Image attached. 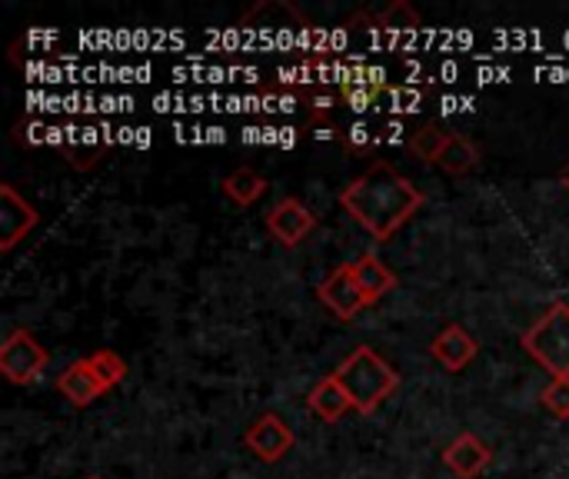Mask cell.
<instances>
[{
    "instance_id": "6da1fadb",
    "label": "cell",
    "mask_w": 569,
    "mask_h": 479,
    "mask_svg": "<svg viewBox=\"0 0 569 479\" xmlns=\"http://www.w3.org/2000/svg\"><path fill=\"white\" fill-rule=\"evenodd\" d=\"M340 207L377 240L387 243L423 207V193L393 163L377 160L340 190Z\"/></svg>"
},
{
    "instance_id": "7a4b0ae2",
    "label": "cell",
    "mask_w": 569,
    "mask_h": 479,
    "mask_svg": "<svg viewBox=\"0 0 569 479\" xmlns=\"http://www.w3.org/2000/svg\"><path fill=\"white\" fill-rule=\"evenodd\" d=\"M333 380L343 387V393L350 397L353 410L363 413V417H370L400 387V373L373 347H357L333 370Z\"/></svg>"
},
{
    "instance_id": "3957f363",
    "label": "cell",
    "mask_w": 569,
    "mask_h": 479,
    "mask_svg": "<svg viewBox=\"0 0 569 479\" xmlns=\"http://www.w3.org/2000/svg\"><path fill=\"white\" fill-rule=\"evenodd\" d=\"M520 343L553 380L569 377V303H553Z\"/></svg>"
},
{
    "instance_id": "277c9868",
    "label": "cell",
    "mask_w": 569,
    "mask_h": 479,
    "mask_svg": "<svg viewBox=\"0 0 569 479\" xmlns=\"http://www.w3.org/2000/svg\"><path fill=\"white\" fill-rule=\"evenodd\" d=\"M47 363H50V357H47V350L40 347V340L30 330L17 327V330H10L3 337V343H0V373L7 377V383L27 387V383L40 380Z\"/></svg>"
},
{
    "instance_id": "5b68a950",
    "label": "cell",
    "mask_w": 569,
    "mask_h": 479,
    "mask_svg": "<svg viewBox=\"0 0 569 479\" xmlns=\"http://www.w3.org/2000/svg\"><path fill=\"white\" fill-rule=\"evenodd\" d=\"M37 223V207L27 197H20L13 183H0V250L10 253Z\"/></svg>"
},
{
    "instance_id": "8992f818",
    "label": "cell",
    "mask_w": 569,
    "mask_h": 479,
    "mask_svg": "<svg viewBox=\"0 0 569 479\" xmlns=\"http://www.w3.org/2000/svg\"><path fill=\"white\" fill-rule=\"evenodd\" d=\"M317 300H320L337 320L350 323V320L367 307V300H363V293H360V287H357V277H353V263H340V267L317 287Z\"/></svg>"
},
{
    "instance_id": "52a82bcc",
    "label": "cell",
    "mask_w": 569,
    "mask_h": 479,
    "mask_svg": "<svg viewBox=\"0 0 569 479\" xmlns=\"http://www.w3.org/2000/svg\"><path fill=\"white\" fill-rule=\"evenodd\" d=\"M243 443H247V450H250L257 460H263V463H280V460L293 450V430L287 427L283 417L263 413L260 420L250 423Z\"/></svg>"
},
{
    "instance_id": "ba28073f",
    "label": "cell",
    "mask_w": 569,
    "mask_h": 479,
    "mask_svg": "<svg viewBox=\"0 0 569 479\" xmlns=\"http://www.w3.org/2000/svg\"><path fill=\"white\" fill-rule=\"evenodd\" d=\"M313 227H317L313 210H310L303 200H297V197H283V200L273 203V210L267 213V230H270L273 240L283 243V247L303 243V240L313 233Z\"/></svg>"
},
{
    "instance_id": "9c48e42d",
    "label": "cell",
    "mask_w": 569,
    "mask_h": 479,
    "mask_svg": "<svg viewBox=\"0 0 569 479\" xmlns=\"http://www.w3.org/2000/svg\"><path fill=\"white\" fill-rule=\"evenodd\" d=\"M443 463L453 477L460 479H480L487 473V467L493 463V450L473 437V433H460L447 450H443Z\"/></svg>"
},
{
    "instance_id": "30bf717a",
    "label": "cell",
    "mask_w": 569,
    "mask_h": 479,
    "mask_svg": "<svg viewBox=\"0 0 569 479\" xmlns=\"http://www.w3.org/2000/svg\"><path fill=\"white\" fill-rule=\"evenodd\" d=\"M477 340L460 327V323H450V327H443L437 337H433V343H430V357L440 363V367H447L450 373H460V370H467L473 360H477Z\"/></svg>"
},
{
    "instance_id": "8fae6325",
    "label": "cell",
    "mask_w": 569,
    "mask_h": 479,
    "mask_svg": "<svg viewBox=\"0 0 569 479\" xmlns=\"http://www.w3.org/2000/svg\"><path fill=\"white\" fill-rule=\"evenodd\" d=\"M57 390H60V397H63L67 403H73V407H90L93 400H100V397L107 393V390L100 387V380H97V373H93V367H90L87 357L73 360V363L57 377Z\"/></svg>"
},
{
    "instance_id": "7c38bea8",
    "label": "cell",
    "mask_w": 569,
    "mask_h": 479,
    "mask_svg": "<svg viewBox=\"0 0 569 479\" xmlns=\"http://www.w3.org/2000/svg\"><path fill=\"white\" fill-rule=\"evenodd\" d=\"M353 277H357V287H360L367 307L380 303V300L397 287L393 270H390L380 257H373V253H363V257L353 260Z\"/></svg>"
},
{
    "instance_id": "4fadbf2b",
    "label": "cell",
    "mask_w": 569,
    "mask_h": 479,
    "mask_svg": "<svg viewBox=\"0 0 569 479\" xmlns=\"http://www.w3.org/2000/svg\"><path fill=\"white\" fill-rule=\"evenodd\" d=\"M307 407H310L323 423H337V420H343V417H347V410H353L350 397H347V393H343V387L333 380V373H330V377H323V380L310 390Z\"/></svg>"
},
{
    "instance_id": "5bb4252c",
    "label": "cell",
    "mask_w": 569,
    "mask_h": 479,
    "mask_svg": "<svg viewBox=\"0 0 569 479\" xmlns=\"http://www.w3.org/2000/svg\"><path fill=\"white\" fill-rule=\"evenodd\" d=\"M477 163H480L477 143L470 137H463V133H450V140H447V147H443V153L437 157L433 167H440L450 177H467V173L477 170Z\"/></svg>"
},
{
    "instance_id": "9a60e30c",
    "label": "cell",
    "mask_w": 569,
    "mask_h": 479,
    "mask_svg": "<svg viewBox=\"0 0 569 479\" xmlns=\"http://www.w3.org/2000/svg\"><path fill=\"white\" fill-rule=\"evenodd\" d=\"M220 187H223L227 200H233L237 207H253V203L267 193V180H263L257 170H250V167L233 170Z\"/></svg>"
},
{
    "instance_id": "2e32d148",
    "label": "cell",
    "mask_w": 569,
    "mask_h": 479,
    "mask_svg": "<svg viewBox=\"0 0 569 479\" xmlns=\"http://www.w3.org/2000/svg\"><path fill=\"white\" fill-rule=\"evenodd\" d=\"M447 140H450V133H447L443 127H437V123H423V127H417V130L410 133L407 147H410V153H413V157H420V160H427V163H437V157L443 153Z\"/></svg>"
},
{
    "instance_id": "e0dca14e",
    "label": "cell",
    "mask_w": 569,
    "mask_h": 479,
    "mask_svg": "<svg viewBox=\"0 0 569 479\" xmlns=\"http://www.w3.org/2000/svg\"><path fill=\"white\" fill-rule=\"evenodd\" d=\"M377 27L380 30H390V33H413L420 27V13L413 3L407 0H393L387 10L377 13Z\"/></svg>"
},
{
    "instance_id": "ac0fdd59",
    "label": "cell",
    "mask_w": 569,
    "mask_h": 479,
    "mask_svg": "<svg viewBox=\"0 0 569 479\" xmlns=\"http://www.w3.org/2000/svg\"><path fill=\"white\" fill-rule=\"evenodd\" d=\"M87 360H90V367H93V373H97V380H100L103 390H113V387L123 383L127 363L120 360V353H113V350H97V353H90Z\"/></svg>"
},
{
    "instance_id": "d6986e66",
    "label": "cell",
    "mask_w": 569,
    "mask_h": 479,
    "mask_svg": "<svg viewBox=\"0 0 569 479\" xmlns=\"http://www.w3.org/2000/svg\"><path fill=\"white\" fill-rule=\"evenodd\" d=\"M543 407L557 417V420H569V377L553 380L543 393H540Z\"/></svg>"
},
{
    "instance_id": "ffe728a7",
    "label": "cell",
    "mask_w": 569,
    "mask_h": 479,
    "mask_svg": "<svg viewBox=\"0 0 569 479\" xmlns=\"http://www.w3.org/2000/svg\"><path fill=\"white\" fill-rule=\"evenodd\" d=\"M343 97L353 110H367L373 103V90H367V87H343Z\"/></svg>"
},
{
    "instance_id": "44dd1931",
    "label": "cell",
    "mask_w": 569,
    "mask_h": 479,
    "mask_svg": "<svg viewBox=\"0 0 569 479\" xmlns=\"http://www.w3.org/2000/svg\"><path fill=\"white\" fill-rule=\"evenodd\" d=\"M347 143H350L353 150H363V147H370V143H373V133H370L367 127H353V130L347 133Z\"/></svg>"
},
{
    "instance_id": "7402d4cb",
    "label": "cell",
    "mask_w": 569,
    "mask_h": 479,
    "mask_svg": "<svg viewBox=\"0 0 569 479\" xmlns=\"http://www.w3.org/2000/svg\"><path fill=\"white\" fill-rule=\"evenodd\" d=\"M330 110H333V97H313V117H330Z\"/></svg>"
},
{
    "instance_id": "603a6c76",
    "label": "cell",
    "mask_w": 569,
    "mask_h": 479,
    "mask_svg": "<svg viewBox=\"0 0 569 479\" xmlns=\"http://www.w3.org/2000/svg\"><path fill=\"white\" fill-rule=\"evenodd\" d=\"M560 183H563V187H567V190H569V163H567V167H563V170H560Z\"/></svg>"
},
{
    "instance_id": "cb8c5ba5",
    "label": "cell",
    "mask_w": 569,
    "mask_h": 479,
    "mask_svg": "<svg viewBox=\"0 0 569 479\" xmlns=\"http://www.w3.org/2000/svg\"><path fill=\"white\" fill-rule=\"evenodd\" d=\"M87 479H100V477H87Z\"/></svg>"
}]
</instances>
